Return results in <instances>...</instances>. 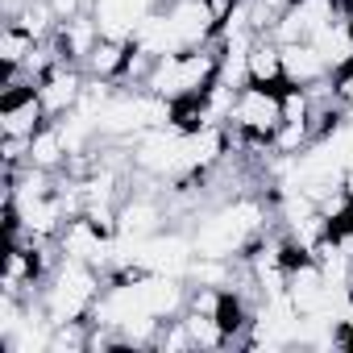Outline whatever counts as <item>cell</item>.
Returning a JSON list of instances; mask_svg holds the SVG:
<instances>
[{"label": "cell", "mask_w": 353, "mask_h": 353, "mask_svg": "<svg viewBox=\"0 0 353 353\" xmlns=\"http://www.w3.org/2000/svg\"><path fill=\"white\" fill-rule=\"evenodd\" d=\"M216 79H221V46L208 42V46H196V50H179V54L154 59V67H150L141 88H150L154 96H162L170 104H183V100L204 96Z\"/></svg>", "instance_id": "6da1fadb"}, {"label": "cell", "mask_w": 353, "mask_h": 353, "mask_svg": "<svg viewBox=\"0 0 353 353\" xmlns=\"http://www.w3.org/2000/svg\"><path fill=\"white\" fill-rule=\"evenodd\" d=\"M104 270L92 266V262H79V258H63L50 279L42 283V307L54 324H71V320H92L100 295H104Z\"/></svg>", "instance_id": "7a4b0ae2"}, {"label": "cell", "mask_w": 353, "mask_h": 353, "mask_svg": "<svg viewBox=\"0 0 353 353\" xmlns=\"http://www.w3.org/2000/svg\"><path fill=\"white\" fill-rule=\"evenodd\" d=\"M279 125H283V88L241 83L233 96V112H229V133L237 137V145L270 150Z\"/></svg>", "instance_id": "3957f363"}, {"label": "cell", "mask_w": 353, "mask_h": 353, "mask_svg": "<svg viewBox=\"0 0 353 353\" xmlns=\"http://www.w3.org/2000/svg\"><path fill=\"white\" fill-rule=\"evenodd\" d=\"M59 250L63 258H79V262H92L100 270L112 266V250H117V233H104L92 216H71L59 233Z\"/></svg>", "instance_id": "277c9868"}, {"label": "cell", "mask_w": 353, "mask_h": 353, "mask_svg": "<svg viewBox=\"0 0 353 353\" xmlns=\"http://www.w3.org/2000/svg\"><path fill=\"white\" fill-rule=\"evenodd\" d=\"M83 92H88V71H83L79 63H67V59H59V63L38 79V96H42V108H46L50 121H59V117H67L71 108H79Z\"/></svg>", "instance_id": "5b68a950"}, {"label": "cell", "mask_w": 353, "mask_h": 353, "mask_svg": "<svg viewBox=\"0 0 353 353\" xmlns=\"http://www.w3.org/2000/svg\"><path fill=\"white\" fill-rule=\"evenodd\" d=\"M46 108L38 88H5V104H0V137H34L46 125Z\"/></svg>", "instance_id": "8992f818"}, {"label": "cell", "mask_w": 353, "mask_h": 353, "mask_svg": "<svg viewBox=\"0 0 353 353\" xmlns=\"http://www.w3.org/2000/svg\"><path fill=\"white\" fill-rule=\"evenodd\" d=\"M307 42L320 50V59L328 63V71H345V67H353V21H349L345 9H341L328 26H320Z\"/></svg>", "instance_id": "52a82bcc"}, {"label": "cell", "mask_w": 353, "mask_h": 353, "mask_svg": "<svg viewBox=\"0 0 353 353\" xmlns=\"http://www.w3.org/2000/svg\"><path fill=\"white\" fill-rule=\"evenodd\" d=\"M104 34H100V26H96V17L92 13H79V17H71V21H59V30H54V46H59V59H67V63H88V54L96 50V42H100Z\"/></svg>", "instance_id": "ba28073f"}, {"label": "cell", "mask_w": 353, "mask_h": 353, "mask_svg": "<svg viewBox=\"0 0 353 353\" xmlns=\"http://www.w3.org/2000/svg\"><path fill=\"white\" fill-rule=\"evenodd\" d=\"M283 75H287L291 88H316L332 71H328V63L320 59V50L312 42H287L283 46Z\"/></svg>", "instance_id": "9c48e42d"}, {"label": "cell", "mask_w": 353, "mask_h": 353, "mask_svg": "<svg viewBox=\"0 0 353 353\" xmlns=\"http://www.w3.org/2000/svg\"><path fill=\"white\" fill-rule=\"evenodd\" d=\"M129 59H133V42L125 38H100L96 50L88 54L83 71L92 79H108V83H125V71H129Z\"/></svg>", "instance_id": "30bf717a"}, {"label": "cell", "mask_w": 353, "mask_h": 353, "mask_svg": "<svg viewBox=\"0 0 353 353\" xmlns=\"http://www.w3.org/2000/svg\"><path fill=\"white\" fill-rule=\"evenodd\" d=\"M133 46H137L145 59H166V54H179V50H183V42H179V34H174L166 9H154V13L137 26Z\"/></svg>", "instance_id": "8fae6325"}, {"label": "cell", "mask_w": 353, "mask_h": 353, "mask_svg": "<svg viewBox=\"0 0 353 353\" xmlns=\"http://www.w3.org/2000/svg\"><path fill=\"white\" fill-rule=\"evenodd\" d=\"M67 162H71V141H67V133H63V125L59 121H46L34 137H30V166H42V170H67Z\"/></svg>", "instance_id": "7c38bea8"}, {"label": "cell", "mask_w": 353, "mask_h": 353, "mask_svg": "<svg viewBox=\"0 0 353 353\" xmlns=\"http://www.w3.org/2000/svg\"><path fill=\"white\" fill-rule=\"evenodd\" d=\"M250 83L287 88V75H283V46H279L270 34L254 38V46H250Z\"/></svg>", "instance_id": "4fadbf2b"}, {"label": "cell", "mask_w": 353, "mask_h": 353, "mask_svg": "<svg viewBox=\"0 0 353 353\" xmlns=\"http://www.w3.org/2000/svg\"><path fill=\"white\" fill-rule=\"evenodd\" d=\"M38 50V38L26 34L17 21H5V30H0V63H5V71H17L26 67V59Z\"/></svg>", "instance_id": "5bb4252c"}, {"label": "cell", "mask_w": 353, "mask_h": 353, "mask_svg": "<svg viewBox=\"0 0 353 353\" xmlns=\"http://www.w3.org/2000/svg\"><path fill=\"white\" fill-rule=\"evenodd\" d=\"M183 320H188V328H192V341H196V349H221V345H229V336H225V328H221V320L212 316V312H183Z\"/></svg>", "instance_id": "9a60e30c"}, {"label": "cell", "mask_w": 353, "mask_h": 353, "mask_svg": "<svg viewBox=\"0 0 353 353\" xmlns=\"http://www.w3.org/2000/svg\"><path fill=\"white\" fill-rule=\"evenodd\" d=\"M50 9L59 13V21H71L79 13H92V0H50Z\"/></svg>", "instance_id": "2e32d148"}]
</instances>
